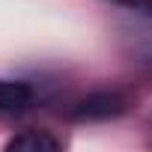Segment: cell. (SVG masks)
<instances>
[{
    "mask_svg": "<svg viewBox=\"0 0 152 152\" xmlns=\"http://www.w3.org/2000/svg\"><path fill=\"white\" fill-rule=\"evenodd\" d=\"M125 110V99L119 93H93L72 107L75 119H110Z\"/></svg>",
    "mask_w": 152,
    "mask_h": 152,
    "instance_id": "1",
    "label": "cell"
},
{
    "mask_svg": "<svg viewBox=\"0 0 152 152\" xmlns=\"http://www.w3.org/2000/svg\"><path fill=\"white\" fill-rule=\"evenodd\" d=\"M33 104V87L24 81H3L0 78V113H18Z\"/></svg>",
    "mask_w": 152,
    "mask_h": 152,
    "instance_id": "2",
    "label": "cell"
},
{
    "mask_svg": "<svg viewBox=\"0 0 152 152\" xmlns=\"http://www.w3.org/2000/svg\"><path fill=\"white\" fill-rule=\"evenodd\" d=\"M6 149H30V152L60 149V140L51 137V134H45V131H21V134H15V137L6 143Z\"/></svg>",
    "mask_w": 152,
    "mask_h": 152,
    "instance_id": "3",
    "label": "cell"
}]
</instances>
